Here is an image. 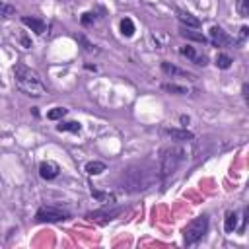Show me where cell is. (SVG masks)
I'll return each mask as SVG.
<instances>
[{
    "label": "cell",
    "instance_id": "cell-1",
    "mask_svg": "<svg viewBox=\"0 0 249 249\" xmlns=\"http://www.w3.org/2000/svg\"><path fill=\"white\" fill-rule=\"evenodd\" d=\"M14 82H16V88L25 93V95H31V97H43L47 93V86L43 84V80L39 78V74L35 70H31L29 66L18 62L14 68Z\"/></svg>",
    "mask_w": 249,
    "mask_h": 249
},
{
    "label": "cell",
    "instance_id": "cell-2",
    "mask_svg": "<svg viewBox=\"0 0 249 249\" xmlns=\"http://www.w3.org/2000/svg\"><path fill=\"white\" fill-rule=\"evenodd\" d=\"M154 179H156V173L150 167L140 165V163L128 165L126 169H123V175H121L123 189H126L130 193H138V191L148 189L154 183Z\"/></svg>",
    "mask_w": 249,
    "mask_h": 249
},
{
    "label": "cell",
    "instance_id": "cell-3",
    "mask_svg": "<svg viewBox=\"0 0 249 249\" xmlns=\"http://www.w3.org/2000/svg\"><path fill=\"white\" fill-rule=\"evenodd\" d=\"M187 152L181 146H167L161 150V160H160V177L165 181L167 177H171L177 167L185 161Z\"/></svg>",
    "mask_w": 249,
    "mask_h": 249
},
{
    "label": "cell",
    "instance_id": "cell-4",
    "mask_svg": "<svg viewBox=\"0 0 249 249\" xmlns=\"http://www.w3.org/2000/svg\"><path fill=\"white\" fill-rule=\"evenodd\" d=\"M208 231V216H196L193 218L185 228H183V241L185 245H195L196 241H200L204 237V233Z\"/></svg>",
    "mask_w": 249,
    "mask_h": 249
},
{
    "label": "cell",
    "instance_id": "cell-5",
    "mask_svg": "<svg viewBox=\"0 0 249 249\" xmlns=\"http://www.w3.org/2000/svg\"><path fill=\"white\" fill-rule=\"evenodd\" d=\"M35 220L39 224H53V222H64L70 220V212L60 208V206H53V204H43L37 212H35Z\"/></svg>",
    "mask_w": 249,
    "mask_h": 249
},
{
    "label": "cell",
    "instance_id": "cell-6",
    "mask_svg": "<svg viewBox=\"0 0 249 249\" xmlns=\"http://www.w3.org/2000/svg\"><path fill=\"white\" fill-rule=\"evenodd\" d=\"M123 212H124V206H123V204L109 202V204H105V206H101V208H97V210L88 212V214H86V218H88V220H91V222L107 224V222H111V220L119 218Z\"/></svg>",
    "mask_w": 249,
    "mask_h": 249
},
{
    "label": "cell",
    "instance_id": "cell-7",
    "mask_svg": "<svg viewBox=\"0 0 249 249\" xmlns=\"http://www.w3.org/2000/svg\"><path fill=\"white\" fill-rule=\"evenodd\" d=\"M58 173H60V167H58L56 161L45 160V161L39 163V175H41V179H45V181H53V179L58 177Z\"/></svg>",
    "mask_w": 249,
    "mask_h": 249
},
{
    "label": "cell",
    "instance_id": "cell-8",
    "mask_svg": "<svg viewBox=\"0 0 249 249\" xmlns=\"http://www.w3.org/2000/svg\"><path fill=\"white\" fill-rule=\"evenodd\" d=\"M210 43L212 45H216V47H226V45H230L231 43V37L220 27V25H212L210 27Z\"/></svg>",
    "mask_w": 249,
    "mask_h": 249
},
{
    "label": "cell",
    "instance_id": "cell-9",
    "mask_svg": "<svg viewBox=\"0 0 249 249\" xmlns=\"http://www.w3.org/2000/svg\"><path fill=\"white\" fill-rule=\"evenodd\" d=\"M21 23L25 25V27H29L33 33H37V35H43L45 33V29H47V23L41 19V18H35V16H23L21 18Z\"/></svg>",
    "mask_w": 249,
    "mask_h": 249
},
{
    "label": "cell",
    "instance_id": "cell-10",
    "mask_svg": "<svg viewBox=\"0 0 249 249\" xmlns=\"http://www.w3.org/2000/svg\"><path fill=\"white\" fill-rule=\"evenodd\" d=\"M179 53H181L183 56H187L191 62L198 64V66H206V64H208V58H206L204 54H198V53L195 51V47H191V45H187V47H181V49H179Z\"/></svg>",
    "mask_w": 249,
    "mask_h": 249
},
{
    "label": "cell",
    "instance_id": "cell-11",
    "mask_svg": "<svg viewBox=\"0 0 249 249\" xmlns=\"http://www.w3.org/2000/svg\"><path fill=\"white\" fill-rule=\"evenodd\" d=\"M177 19L183 23V27H191V29L200 27V19L195 18L191 12H187V10H183V8H177Z\"/></svg>",
    "mask_w": 249,
    "mask_h": 249
},
{
    "label": "cell",
    "instance_id": "cell-12",
    "mask_svg": "<svg viewBox=\"0 0 249 249\" xmlns=\"http://www.w3.org/2000/svg\"><path fill=\"white\" fill-rule=\"evenodd\" d=\"M161 70H163V74H167V76H171V78H175V76H181V78H189V80H195L196 76L195 74H191V72H187V70H181V68H177L175 64H171V62H161Z\"/></svg>",
    "mask_w": 249,
    "mask_h": 249
},
{
    "label": "cell",
    "instance_id": "cell-13",
    "mask_svg": "<svg viewBox=\"0 0 249 249\" xmlns=\"http://www.w3.org/2000/svg\"><path fill=\"white\" fill-rule=\"evenodd\" d=\"M163 132H165L171 140H177V142H189V140L195 138V134H193L191 130H187V128H165Z\"/></svg>",
    "mask_w": 249,
    "mask_h": 249
},
{
    "label": "cell",
    "instance_id": "cell-14",
    "mask_svg": "<svg viewBox=\"0 0 249 249\" xmlns=\"http://www.w3.org/2000/svg\"><path fill=\"white\" fill-rule=\"evenodd\" d=\"M179 35L185 37L187 41H196V43H206V41H208V37H204L200 31H195V29H191V27H181V29H179Z\"/></svg>",
    "mask_w": 249,
    "mask_h": 249
},
{
    "label": "cell",
    "instance_id": "cell-15",
    "mask_svg": "<svg viewBox=\"0 0 249 249\" xmlns=\"http://www.w3.org/2000/svg\"><path fill=\"white\" fill-rule=\"evenodd\" d=\"M56 130L58 132H74V134H78L80 130H82V124L78 123V121H60L58 124H56Z\"/></svg>",
    "mask_w": 249,
    "mask_h": 249
},
{
    "label": "cell",
    "instance_id": "cell-16",
    "mask_svg": "<svg viewBox=\"0 0 249 249\" xmlns=\"http://www.w3.org/2000/svg\"><path fill=\"white\" fill-rule=\"evenodd\" d=\"M107 169V165L103 163V161H88L86 163V173L88 175H99V173H103Z\"/></svg>",
    "mask_w": 249,
    "mask_h": 249
},
{
    "label": "cell",
    "instance_id": "cell-17",
    "mask_svg": "<svg viewBox=\"0 0 249 249\" xmlns=\"http://www.w3.org/2000/svg\"><path fill=\"white\" fill-rule=\"evenodd\" d=\"M224 230H226L228 233H233V231L237 230V214H235V212H228V214H226Z\"/></svg>",
    "mask_w": 249,
    "mask_h": 249
},
{
    "label": "cell",
    "instance_id": "cell-18",
    "mask_svg": "<svg viewBox=\"0 0 249 249\" xmlns=\"http://www.w3.org/2000/svg\"><path fill=\"white\" fill-rule=\"evenodd\" d=\"M161 89L163 91H169V93H175V95H187L189 93V88L177 86V84H161Z\"/></svg>",
    "mask_w": 249,
    "mask_h": 249
},
{
    "label": "cell",
    "instance_id": "cell-19",
    "mask_svg": "<svg viewBox=\"0 0 249 249\" xmlns=\"http://www.w3.org/2000/svg\"><path fill=\"white\" fill-rule=\"evenodd\" d=\"M134 23H132V19L130 18H123L121 19V33L124 35V37H132L134 35Z\"/></svg>",
    "mask_w": 249,
    "mask_h": 249
},
{
    "label": "cell",
    "instance_id": "cell-20",
    "mask_svg": "<svg viewBox=\"0 0 249 249\" xmlns=\"http://www.w3.org/2000/svg\"><path fill=\"white\" fill-rule=\"evenodd\" d=\"M91 196H95L99 202H105V204L115 202V195H113V193H103V191H97V189H93V187H91Z\"/></svg>",
    "mask_w": 249,
    "mask_h": 249
},
{
    "label": "cell",
    "instance_id": "cell-21",
    "mask_svg": "<svg viewBox=\"0 0 249 249\" xmlns=\"http://www.w3.org/2000/svg\"><path fill=\"white\" fill-rule=\"evenodd\" d=\"M231 62H233V60H231L228 54H222V53L216 54V60H214V64H216L220 70H228V68L231 66Z\"/></svg>",
    "mask_w": 249,
    "mask_h": 249
},
{
    "label": "cell",
    "instance_id": "cell-22",
    "mask_svg": "<svg viewBox=\"0 0 249 249\" xmlns=\"http://www.w3.org/2000/svg\"><path fill=\"white\" fill-rule=\"evenodd\" d=\"M66 113H68V111H66L64 107H54V109H51V111L47 113V119H51V121H60Z\"/></svg>",
    "mask_w": 249,
    "mask_h": 249
},
{
    "label": "cell",
    "instance_id": "cell-23",
    "mask_svg": "<svg viewBox=\"0 0 249 249\" xmlns=\"http://www.w3.org/2000/svg\"><path fill=\"white\" fill-rule=\"evenodd\" d=\"M99 16L95 14V12H86V14H82V18H80V23L82 25H91V23H95V19H97Z\"/></svg>",
    "mask_w": 249,
    "mask_h": 249
},
{
    "label": "cell",
    "instance_id": "cell-24",
    "mask_svg": "<svg viewBox=\"0 0 249 249\" xmlns=\"http://www.w3.org/2000/svg\"><path fill=\"white\" fill-rule=\"evenodd\" d=\"M14 14H16V8L12 4H6V2L0 0V18H10Z\"/></svg>",
    "mask_w": 249,
    "mask_h": 249
},
{
    "label": "cell",
    "instance_id": "cell-25",
    "mask_svg": "<svg viewBox=\"0 0 249 249\" xmlns=\"http://www.w3.org/2000/svg\"><path fill=\"white\" fill-rule=\"evenodd\" d=\"M237 12H239V16H247L249 14V0H237Z\"/></svg>",
    "mask_w": 249,
    "mask_h": 249
},
{
    "label": "cell",
    "instance_id": "cell-26",
    "mask_svg": "<svg viewBox=\"0 0 249 249\" xmlns=\"http://www.w3.org/2000/svg\"><path fill=\"white\" fill-rule=\"evenodd\" d=\"M78 41H82V43H84V49H86V51H93V45H91L89 41H86V37H84V35H80V37H78Z\"/></svg>",
    "mask_w": 249,
    "mask_h": 249
},
{
    "label": "cell",
    "instance_id": "cell-27",
    "mask_svg": "<svg viewBox=\"0 0 249 249\" xmlns=\"http://www.w3.org/2000/svg\"><path fill=\"white\" fill-rule=\"evenodd\" d=\"M239 31H241V33H239V43H241V41H243V39H245V37H247V31H249V29H247V27H245V25H243V27H241V29H239Z\"/></svg>",
    "mask_w": 249,
    "mask_h": 249
},
{
    "label": "cell",
    "instance_id": "cell-28",
    "mask_svg": "<svg viewBox=\"0 0 249 249\" xmlns=\"http://www.w3.org/2000/svg\"><path fill=\"white\" fill-rule=\"evenodd\" d=\"M179 121H181V124H183V126H187V124H189V121H191V119H189V117H187V115H181V117H179Z\"/></svg>",
    "mask_w": 249,
    "mask_h": 249
}]
</instances>
